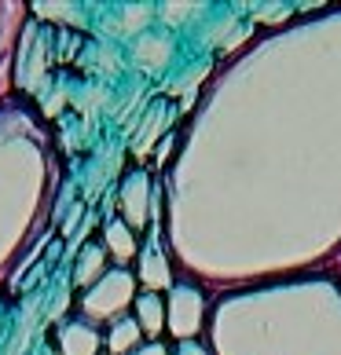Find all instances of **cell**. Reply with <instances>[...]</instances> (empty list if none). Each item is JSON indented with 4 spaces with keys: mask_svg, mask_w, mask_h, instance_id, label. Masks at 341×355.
<instances>
[{
    "mask_svg": "<svg viewBox=\"0 0 341 355\" xmlns=\"http://www.w3.org/2000/svg\"><path fill=\"white\" fill-rule=\"evenodd\" d=\"M136 319H140V330H147V334L162 330V300H158V293H143L136 300Z\"/></svg>",
    "mask_w": 341,
    "mask_h": 355,
    "instance_id": "obj_3",
    "label": "cell"
},
{
    "mask_svg": "<svg viewBox=\"0 0 341 355\" xmlns=\"http://www.w3.org/2000/svg\"><path fill=\"white\" fill-rule=\"evenodd\" d=\"M136 355H165L162 345H147V352H136Z\"/></svg>",
    "mask_w": 341,
    "mask_h": 355,
    "instance_id": "obj_6",
    "label": "cell"
},
{
    "mask_svg": "<svg viewBox=\"0 0 341 355\" xmlns=\"http://www.w3.org/2000/svg\"><path fill=\"white\" fill-rule=\"evenodd\" d=\"M169 322H173V330L180 337H188L199 330V322H202V300L199 293H194L191 286H180L176 293H173V311H169Z\"/></svg>",
    "mask_w": 341,
    "mask_h": 355,
    "instance_id": "obj_1",
    "label": "cell"
},
{
    "mask_svg": "<svg viewBox=\"0 0 341 355\" xmlns=\"http://www.w3.org/2000/svg\"><path fill=\"white\" fill-rule=\"evenodd\" d=\"M107 245H110V253L117 257V260H128L133 257V234L125 231V223L122 220H114V223H107Z\"/></svg>",
    "mask_w": 341,
    "mask_h": 355,
    "instance_id": "obj_4",
    "label": "cell"
},
{
    "mask_svg": "<svg viewBox=\"0 0 341 355\" xmlns=\"http://www.w3.org/2000/svg\"><path fill=\"white\" fill-rule=\"evenodd\" d=\"M136 340H140V322H133V319H122L110 330V352H128V348H136Z\"/></svg>",
    "mask_w": 341,
    "mask_h": 355,
    "instance_id": "obj_5",
    "label": "cell"
},
{
    "mask_svg": "<svg viewBox=\"0 0 341 355\" xmlns=\"http://www.w3.org/2000/svg\"><path fill=\"white\" fill-rule=\"evenodd\" d=\"M125 205H128V220L143 223V213H147V176L136 173L133 180H128V187H125Z\"/></svg>",
    "mask_w": 341,
    "mask_h": 355,
    "instance_id": "obj_2",
    "label": "cell"
}]
</instances>
